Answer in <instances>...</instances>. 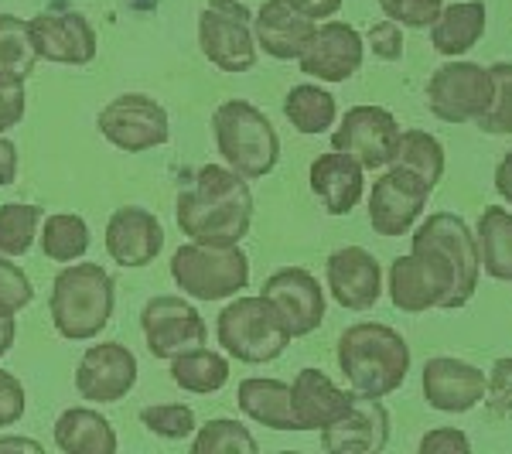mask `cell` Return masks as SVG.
<instances>
[{
	"instance_id": "obj_17",
	"label": "cell",
	"mask_w": 512,
	"mask_h": 454,
	"mask_svg": "<svg viewBox=\"0 0 512 454\" xmlns=\"http://www.w3.org/2000/svg\"><path fill=\"white\" fill-rule=\"evenodd\" d=\"M263 294L277 304V311L284 315L291 338H304L318 332L325 321V291H321L318 277L311 270L301 267H284L277 274L263 280Z\"/></svg>"
},
{
	"instance_id": "obj_31",
	"label": "cell",
	"mask_w": 512,
	"mask_h": 454,
	"mask_svg": "<svg viewBox=\"0 0 512 454\" xmlns=\"http://www.w3.org/2000/svg\"><path fill=\"white\" fill-rule=\"evenodd\" d=\"M171 379L185 393H216L229 383V359L198 345V349H188L171 359Z\"/></svg>"
},
{
	"instance_id": "obj_13",
	"label": "cell",
	"mask_w": 512,
	"mask_h": 454,
	"mask_svg": "<svg viewBox=\"0 0 512 454\" xmlns=\"http://www.w3.org/2000/svg\"><path fill=\"white\" fill-rule=\"evenodd\" d=\"M431 188L400 168H386L369 192V226L379 236H407L414 222L424 216Z\"/></svg>"
},
{
	"instance_id": "obj_21",
	"label": "cell",
	"mask_w": 512,
	"mask_h": 454,
	"mask_svg": "<svg viewBox=\"0 0 512 454\" xmlns=\"http://www.w3.org/2000/svg\"><path fill=\"white\" fill-rule=\"evenodd\" d=\"M38 59L55 65H89L96 59V31L82 14H38L28 21Z\"/></svg>"
},
{
	"instance_id": "obj_43",
	"label": "cell",
	"mask_w": 512,
	"mask_h": 454,
	"mask_svg": "<svg viewBox=\"0 0 512 454\" xmlns=\"http://www.w3.org/2000/svg\"><path fill=\"white\" fill-rule=\"evenodd\" d=\"M24 386L18 376L0 369V427H14L24 417Z\"/></svg>"
},
{
	"instance_id": "obj_16",
	"label": "cell",
	"mask_w": 512,
	"mask_h": 454,
	"mask_svg": "<svg viewBox=\"0 0 512 454\" xmlns=\"http://www.w3.org/2000/svg\"><path fill=\"white\" fill-rule=\"evenodd\" d=\"M328 294L345 311H369L383 297V267L362 246H342L325 263Z\"/></svg>"
},
{
	"instance_id": "obj_35",
	"label": "cell",
	"mask_w": 512,
	"mask_h": 454,
	"mask_svg": "<svg viewBox=\"0 0 512 454\" xmlns=\"http://www.w3.org/2000/svg\"><path fill=\"white\" fill-rule=\"evenodd\" d=\"M195 454H219V451H239V454H256L260 444L250 434V427H243L239 420L229 417H216L205 427H198L195 441H192Z\"/></svg>"
},
{
	"instance_id": "obj_26",
	"label": "cell",
	"mask_w": 512,
	"mask_h": 454,
	"mask_svg": "<svg viewBox=\"0 0 512 454\" xmlns=\"http://www.w3.org/2000/svg\"><path fill=\"white\" fill-rule=\"evenodd\" d=\"M236 403L246 417L270 427V431H297V420L291 410V383L263 379V376L243 379L236 393Z\"/></svg>"
},
{
	"instance_id": "obj_23",
	"label": "cell",
	"mask_w": 512,
	"mask_h": 454,
	"mask_svg": "<svg viewBox=\"0 0 512 454\" xmlns=\"http://www.w3.org/2000/svg\"><path fill=\"white\" fill-rule=\"evenodd\" d=\"M362 171L366 168H362L352 154H342V151L318 154L308 171V181H311V192L325 205L328 216H349L355 205L362 202V188H366Z\"/></svg>"
},
{
	"instance_id": "obj_45",
	"label": "cell",
	"mask_w": 512,
	"mask_h": 454,
	"mask_svg": "<svg viewBox=\"0 0 512 454\" xmlns=\"http://www.w3.org/2000/svg\"><path fill=\"white\" fill-rule=\"evenodd\" d=\"M287 4H291L297 14H304V18H311V21L335 18V14L342 11V0H287Z\"/></svg>"
},
{
	"instance_id": "obj_19",
	"label": "cell",
	"mask_w": 512,
	"mask_h": 454,
	"mask_svg": "<svg viewBox=\"0 0 512 454\" xmlns=\"http://www.w3.org/2000/svg\"><path fill=\"white\" fill-rule=\"evenodd\" d=\"M420 386H424V400L441 414H468L485 400V373L454 356L427 359Z\"/></svg>"
},
{
	"instance_id": "obj_2",
	"label": "cell",
	"mask_w": 512,
	"mask_h": 454,
	"mask_svg": "<svg viewBox=\"0 0 512 454\" xmlns=\"http://www.w3.org/2000/svg\"><path fill=\"white\" fill-rule=\"evenodd\" d=\"M178 226L192 243L236 246L253 226L250 181L233 168L202 164L192 188L178 195Z\"/></svg>"
},
{
	"instance_id": "obj_34",
	"label": "cell",
	"mask_w": 512,
	"mask_h": 454,
	"mask_svg": "<svg viewBox=\"0 0 512 454\" xmlns=\"http://www.w3.org/2000/svg\"><path fill=\"white\" fill-rule=\"evenodd\" d=\"M41 226V209L24 202H7L0 205V253L4 257H24L35 246Z\"/></svg>"
},
{
	"instance_id": "obj_3",
	"label": "cell",
	"mask_w": 512,
	"mask_h": 454,
	"mask_svg": "<svg viewBox=\"0 0 512 454\" xmlns=\"http://www.w3.org/2000/svg\"><path fill=\"white\" fill-rule=\"evenodd\" d=\"M338 369L352 393L390 396L407 383L410 345L396 328L379 321H359L338 338Z\"/></svg>"
},
{
	"instance_id": "obj_15",
	"label": "cell",
	"mask_w": 512,
	"mask_h": 454,
	"mask_svg": "<svg viewBox=\"0 0 512 454\" xmlns=\"http://www.w3.org/2000/svg\"><path fill=\"white\" fill-rule=\"evenodd\" d=\"M137 386V359L127 345L103 342L89 345L76 369V390L82 400L117 403Z\"/></svg>"
},
{
	"instance_id": "obj_28",
	"label": "cell",
	"mask_w": 512,
	"mask_h": 454,
	"mask_svg": "<svg viewBox=\"0 0 512 454\" xmlns=\"http://www.w3.org/2000/svg\"><path fill=\"white\" fill-rule=\"evenodd\" d=\"M478 260L492 280L512 284V212L509 209H485L475 226Z\"/></svg>"
},
{
	"instance_id": "obj_14",
	"label": "cell",
	"mask_w": 512,
	"mask_h": 454,
	"mask_svg": "<svg viewBox=\"0 0 512 454\" xmlns=\"http://www.w3.org/2000/svg\"><path fill=\"white\" fill-rule=\"evenodd\" d=\"M366 41L359 31L345 21H328L315 28V35L297 55L304 76H315L321 82H345L359 72Z\"/></svg>"
},
{
	"instance_id": "obj_1",
	"label": "cell",
	"mask_w": 512,
	"mask_h": 454,
	"mask_svg": "<svg viewBox=\"0 0 512 454\" xmlns=\"http://www.w3.org/2000/svg\"><path fill=\"white\" fill-rule=\"evenodd\" d=\"M482 260L468 222L454 212H434L420 222L407 257H396L386 274V294L396 311L420 315L431 308H465L475 297Z\"/></svg>"
},
{
	"instance_id": "obj_48",
	"label": "cell",
	"mask_w": 512,
	"mask_h": 454,
	"mask_svg": "<svg viewBox=\"0 0 512 454\" xmlns=\"http://www.w3.org/2000/svg\"><path fill=\"white\" fill-rule=\"evenodd\" d=\"M4 451H24V454H41L45 448H41L38 441H31V437H0V454Z\"/></svg>"
},
{
	"instance_id": "obj_33",
	"label": "cell",
	"mask_w": 512,
	"mask_h": 454,
	"mask_svg": "<svg viewBox=\"0 0 512 454\" xmlns=\"http://www.w3.org/2000/svg\"><path fill=\"white\" fill-rule=\"evenodd\" d=\"M41 253L55 263H72L89 250V226L82 216L72 212H59V216H48L45 229L38 233Z\"/></svg>"
},
{
	"instance_id": "obj_9",
	"label": "cell",
	"mask_w": 512,
	"mask_h": 454,
	"mask_svg": "<svg viewBox=\"0 0 512 454\" xmlns=\"http://www.w3.org/2000/svg\"><path fill=\"white\" fill-rule=\"evenodd\" d=\"M492 103V72L478 62L454 59L427 79V110L441 123L478 120Z\"/></svg>"
},
{
	"instance_id": "obj_20",
	"label": "cell",
	"mask_w": 512,
	"mask_h": 454,
	"mask_svg": "<svg viewBox=\"0 0 512 454\" xmlns=\"http://www.w3.org/2000/svg\"><path fill=\"white\" fill-rule=\"evenodd\" d=\"M164 250V226L158 216L137 205H123L106 222V253L120 267H147Z\"/></svg>"
},
{
	"instance_id": "obj_10",
	"label": "cell",
	"mask_w": 512,
	"mask_h": 454,
	"mask_svg": "<svg viewBox=\"0 0 512 454\" xmlns=\"http://www.w3.org/2000/svg\"><path fill=\"white\" fill-rule=\"evenodd\" d=\"M99 134L110 140L113 147L127 154L154 151V147L168 144L171 127H168V110L158 99L144 93H123L99 110L96 120Z\"/></svg>"
},
{
	"instance_id": "obj_7",
	"label": "cell",
	"mask_w": 512,
	"mask_h": 454,
	"mask_svg": "<svg viewBox=\"0 0 512 454\" xmlns=\"http://www.w3.org/2000/svg\"><path fill=\"white\" fill-rule=\"evenodd\" d=\"M171 277L195 301H226L250 284V257L236 246L185 243L171 257Z\"/></svg>"
},
{
	"instance_id": "obj_27",
	"label": "cell",
	"mask_w": 512,
	"mask_h": 454,
	"mask_svg": "<svg viewBox=\"0 0 512 454\" xmlns=\"http://www.w3.org/2000/svg\"><path fill=\"white\" fill-rule=\"evenodd\" d=\"M55 444L65 454H113L117 431L99 410L72 407L55 420Z\"/></svg>"
},
{
	"instance_id": "obj_6",
	"label": "cell",
	"mask_w": 512,
	"mask_h": 454,
	"mask_svg": "<svg viewBox=\"0 0 512 454\" xmlns=\"http://www.w3.org/2000/svg\"><path fill=\"white\" fill-rule=\"evenodd\" d=\"M216 335L222 349L233 359L246 362V366L274 362L291 345V328H287L284 315L267 294L236 297L233 304H226L219 311Z\"/></svg>"
},
{
	"instance_id": "obj_44",
	"label": "cell",
	"mask_w": 512,
	"mask_h": 454,
	"mask_svg": "<svg viewBox=\"0 0 512 454\" xmlns=\"http://www.w3.org/2000/svg\"><path fill=\"white\" fill-rule=\"evenodd\" d=\"M24 106H28L24 86H0V134L18 127L24 120Z\"/></svg>"
},
{
	"instance_id": "obj_38",
	"label": "cell",
	"mask_w": 512,
	"mask_h": 454,
	"mask_svg": "<svg viewBox=\"0 0 512 454\" xmlns=\"http://www.w3.org/2000/svg\"><path fill=\"white\" fill-rule=\"evenodd\" d=\"M31 301H35V287H31L28 274L0 253V315H18Z\"/></svg>"
},
{
	"instance_id": "obj_49",
	"label": "cell",
	"mask_w": 512,
	"mask_h": 454,
	"mask_svg": "<svg viewBox=\"0 0 512 454\" xmlns=\"http://www.w3.org/2000/svg\"><path fill=\"white\" fill-rule=\"evenodd\" d=\"M14 335H18V325H14V315H0V356H7V352H11Z\"/></svg>"
},
{
	"instance_id": "obj_39",
	"label": "cell",
	"mask_w": 512,
	"mask_h": 454,
	"mask_svg": "<svg viewBox=\"0 0 512 454\" xmlns=\"http://www.w3.org/2000/svg\"><path fill=\"white\" fill-rule=\"evenodd\" d=\"M379 7H383L386 18L396 21L400 28L424 31L441 18L444 0H379Z\"/></svg>"
},
{
	"instance_id": "obj_47",
	"label": "cell",
	"mask_w": 512,
	"mask_h": 454,
	"mask_svg": "<svg viewBox=\"0 0 512 454\" xmlns=\"http://www.w3.org/2000/svg\"><path fill=\"white\" fill-rule=\"evenodd\" d=\"M495 192H499L512 205V151H506V158L495 168Z\"/></svg>"
},
{
	"instance_id": "obj_41",
	"label": "cell",
	"mask_w": 512,
	"mask_h": 454,
	"mask_svg": "<svg viewBox=\"0 0 512 454\" xmlns=\"http://www.w3.org/2000/svg\"><path fill=\"white\" fill-rule=\"evenodd\" d=\"M366 45L373 48L376 59L383 62H400L403 59V31L396 21H376L373 28L366 31Z\"/></svg>"
},
{
	"instance_id": "obj_12",
	"label": "cell",
	"mask_w": 512,
	"mask_h": 454,
	"mask_svg": "<svg viewBox=\"0 0 512 454\" xmlns=\"http://www.w3.org/2000/svg\"><path fill=\"white\" fill-rule=\"evenodd\" d=\"M400 123L383 106H352L332 134V151L352 154L366 171H383L396 154Z\"/></svg>"
},
{
	"instance_id": "obj_5",
	"label": "cell",
	"mask_w": 512,
	"mask_h": 454,
	"mask_svg": "<svg viewBox=\"0 0 512 454\" xmlns=\"http://www.w3.org/2000/svg\"><path fill=\"white\" fill-rule=\"evenodd\" d=\"M212 137H216L222 161L246 181L270 175L280 161V137L274 123L246 99H229L212 113Z\"/></svg>"
},
{
	"instance_id": "obj_30",
	"label": "cell",
	"mask_w": 512,
	"mask_h": 454,
	"mask_svg": "<svg viewBox=\"0 0 512 454\" xmlns=\"http://www.w3.org/2000/svg\"><path fill=\"white\" fill-rule=\"evenodd\" d=\"M38 65V48L28 21L0 14V86H24Z\"/></svg>"
},
{
	"instance_id": "obj_36",
	"label": "cell",
	"mask_w": 512,
	"mask_h": 454,
	"mask_svg": "<svg viewBox=\"0 0 512 454\" xmlns=\"http://www.w3.org/2000/svg\"><path fill=\"white\" fill-rule=\"evenodd\" d=\"M492 103L475 123L485 134L512 137V62L492 65Z\"/></svg>"
},
{
	"instance_id": "obj_37",
	"label": "cell",
	"mask_w": 512,
	"mask_h": 454,
	"mask_svg": "<svg viewBox=\"0 0 512 454\" xmlns=\"http://www.w3.org/2000/svg\"><path fill=\"white\" fill-rule=\"evenodd\" d=\"M140 424L164 441H185L195 431V410L188 403H154L140 410Z\"/></svg>"
},
{
	"instance_id": "obj_32",
	"label": "cell",
	"mask_w": 512,
	"mask_h": 454,
	"mask_svg": "<svg viewBox=\"0 0 512 454\" xmlns=\"http://www.w3.org/2000/svg\"><path fill=\"white\" fill-rule=\"evenodd\" d=\"M284 117L291 120L297 134H328V127H335L338 103L328 89L321 86H294L284 99Z\"/></svg>"
},
{
	"instance_id": "obj_40",
	"label": "cell",
	"mask_w": 512,
	"mask_h": 454,
	"mask_svg": "<svg viewBox=\"0 0 512 454\" xmlns=\"http://www.w3.org/2000/svg\"><path fill=\"white\" fill-rule=\"evenodd\" d=\"M482 403L495 417H512V356L492 362V373L485 376V400Z\"/></svg>"
},
{
	"instance_id": "obj_22",
	"label": "cell",
	"mask_w": 512,
	"mask_h": 454,
	"mask_svg": "<svg viewBox=\"0 0 512 454\" xmlns=\"http://www.w3.org/2000/svg\"><path fill=\"white\" fill-rule=\"evenodd\" d=\"M355 393H345L335 386L321 369H301L291 383V410L297 431H325L338 424L352 410Z\"/></svg>"
},
{
	"instance_id": "obj_11",
	"label": "cell",
	"mask_w": 512,
	"mask_h": 454,
	"mask_svg": "<svg viewBox=\"0 0 512 454\" xmlns=\"http://www.w3.org/2000/svg\"><path fill=\"white\" fill-rule=\"evenodd\" d=\"M140 332L154 359H175L181 352L205 345V321L192 301L178 294L151 297L140 311Z\"/></svg>"
},
{
	"instance_id": "obj_29",
	"label": "cell",
	"mask_w": 512,
	"mask_h": 454,
	"mask_svg": "<svg viewBox=\"0 0 512 454\" xmlns=\"http://www.w3.org/2000/svg\"><path fill=\"white\" fill-rule=\"evenodd\" d=\"M386 168H400L417 181H424L427 188H437V181L444 178V144L427 130H400L396 140V154Z\"/></svg>"
},
{
	"instance_id": "obj_24",
	"label": "cell",
	"mask_w": 512,
	"mask_h": 454,
	"mask_svg": "<svg viewBox=\"0 0 512 454\" xmlns=\"http://www.w3.org/2000/svg\"><path fill=\"white\" fill-rule=\"evenodd\" d=\"M315 28L318 24L297 14L287 0H267L253 18L256 48H263L277 62H294L315 35Z\"/></svg>"
},
{
	"instance_id": "obj_46",
	"label": "cell",
	"mask_w": 512,
	"mask_h": 454,
	"mask_svg": "<svg viewBox=\"0 0 512 454\" xmlns=\"http://www.w3.org/2000/svg\"><path fill=\"white\" fill-rule=\"evenodd\" d=\"M14 178H18V147L0 134V188L11 185Z\"/></svg>"
},
{
	"instance_id": "obj_8",
	"label": "cell",
	"mask_w": 512,
	"mask_h": 454,
	"mask_svg": "<svg viewBox=\"0 0 512 454\" xmlns=\"http://www.w3.org/2000/svg\"><path fill=\"white\" fill-rule=\"evenodd\" d=\"M198 48L219 72H246L256 65L253 14L239 0H209L198 14Z\"/></svg>"
},
{
	"instance_id": "obj_42",
	"label": "cell",
	"mask_w": 512,
	"mask_h": 454,
	"mask_svg": "<svg viewBox=\"0 0 512 454\" xmlns=\"http://www.w3.org/2000/svg\"><path fill=\"white\" fill-rule=\"evenodd\" d=\"M420 454H468L472 451V441H468L465 431L458 427H437V431L420 437Z\"/></svg>"
},
{
	"instance_id": "obj_25",
	"label": "cell",
	"mask_w": 512,
	"mask_h": 454,
	"mask_svg": "<svg viewBox=\"0 0 512 454\" xmlns=\"http://www.w3.org/2000/svg\"><path fill=\"white\" fill-rule=\"evenodd\" d=\"M485 21H489V7L482 0H465V4H451L441 11V18L431 24V45L437 55H458L472 52L485 35Z\"/></svg>"
},
{
	"instance_id": "obj_4",
	"label": "cell",
	"mask_w": 512,
	"mask_h": 454,
	"mask_svg": "<svg viewBox=\"0 0 512 454\" xmlns=\"http://www.w3.org/2000/svg\"><path fill=\"white\" fill-rule=\"evenodd\" d=\"M117 308V280L99 263H72L52 284L48 311H52L55 332L69 342L96 338L113 318Z\"/></svg>"
},
{
	"instance_id": "obj_18",
	"label": "cell",
	"mask_w": 512,
	"mask_h": 454,
	"mask_svg": "<svg viewBox=\"0 0 512 454\" xmlns=\"http://www.w3.org/2000/svg\"><path fill=\"white\" fill-rule=\"evenodd\" d=\"M390 444V410L383 396L355 393L352 410L321 431V448L332 454H373Z\"/></svg>"
}]
</instances>
